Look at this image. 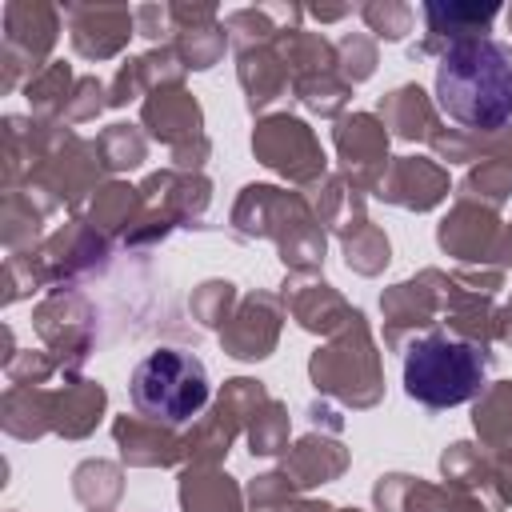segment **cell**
Instances as JSON below:
<instances>
[{
  "mask_svg": "<svg viewBox=\"0 0 512 512\" xmlns=\"http://www.w3.org/2000/svg\"><path fill=\"white\" fill-rule=\"evenodd\" d=\"M436 104L460 128H504L512 120V44L460 36L436 64Z\"/></svg>",
  "mask_w": 512,
  "mask_h": 512,
  "instance_id": "1",
  "label": "cell"
},
{
  "mask_svg": "<svg viewBox=\"0 0 512 512\" xmlns=\"http://www.w3.org/2000/svg\"><path fill=\"white\" fill-rule=\"evenodd\" d=\"M208 396H212L208 368L200 356H192L184 348H156L128 376L132 408L168 428H180L192 416H200Z\"/></svg>",
  "mask_w": 512,
  "mask_h": 512,
  "instance_id": "2",
  "label": "cell"
},
{
  "mask_svg": "<svg viewBox=\"0 0 512 512\" xmlns=\"http://www.w3.org/2000/svg\"><path fill=\"white\" fill-rule=\"evenodd\" d=\"M488 356L456 336H424L404 356V392L424 408H456L480 396Z\"/></svg>",
  "mask_w": 512,
  "mask_h": 512,
  "instance_id": "3",
  "label": "cell"
}]
</instances>
